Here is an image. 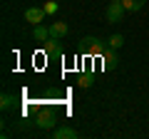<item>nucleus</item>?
<instances>
[{
  "instance_id": "obj_12",
  "label": "nucleus",
  "mask_w": 149,
  "mask_h": 139,
  "mask_svg": "<svg viewBox=\"0 0 149 139\" xmlns=\"http://www.w3.org/2000/svg\"><path fill=\"white\" fill-rule=\"evenodd\" d=\"M57 10H60V3H55V0H50V3H45V13H47V15H55Z\"/></svg>"
},
{
  "instance_id": "obj_10",
  "label": "nucleus",
  "mask_w": 149,
  "mask_h": 139,
  "mask_svg": "<svg viewBox=\"0 0 149 139\" xmlns=\"http://www.w3.org/2000/svg\"><path fill=\"white\" fill-rule=\"evenodd\" d=\"M107 45H109L112 50H119L124 45V35H119V32H114V35H109V40H107Z\"/></svg>"
},
{
  "instance_id": "obj_6",
  "label": "nucleus",
  "mask_w": 149,
  "mask_h": 139,
  "mask_svg": "<svg viewBox=\"0 0 149 139\" xmlns=\"http://www.w3.org/2000/svg\"><path fill=\"white\" fill-rule=\"evenodd\" d=\"M32 38H35L37 42H47V40H50V27H45V25H32Z\"/></svg>"
},
{
  "instance_id": "obj_14",
  "label": "nucleus",
  "mask_w": 149,
  "mask_h": 139,
  "mask_svg": "<svg viewBox=\"0 0 149 139\" xmlns=\"http://www.w3.org/2000/svg\"><path fill=\"white\" fill-rule=\"evenodd\" d=\"M92 85V75H82L80 77V87H90Z\"/></svg>"
},
{
  "instance_id": "obj_13",
  "label": "nucleus",
  "mask_w": 149,
  "mask_h": 139,
  "mask_svg": "<svg viewBox=\"0 0 149 139\" xmlns=\"http://www.w3.org/2000/svg\"><path fill=\"white\" fill-rule=\"evenodd\" d=\"M13 102H15V97L3 95V99H0V107H3V109H10V107H13Z\"/></svg>"
},
{
  "instance_id": "obj_1",
  "label": "nucleus",
  "mask_w": 149,
  "mask_h": 139,
  "mask_svg": "<svg viewBox=\"0 0 149 139\" xmlns=\"http://www.w3.org/2000/svg\"><path fill=\"white\" fill-rule=\"evenodd\" d=\"M124 5H122V0H109V5H107V22H119L122 20V15H124Z\"/></svg>"
},
{
  "instance_id": "obj_8",
  "label": "nucleus",
  "mask_w": 149,
  "mask_h": 139,
  "mask_svg": "<svg viewBox=\"0 0 149 139\" xmlns=\"http://www.w3.org/2000/svg\"><path fill=\"white\" fill-rule=\"evenodd\" d=\"M52 137H55V139H74V137H77V132L70 129V127H55Z\"/></svg>"
},
{
  "instance_id": "obj_2",
  "label": "nucleus",
  "mask_w": 149,
  "mask_h": 139,
  "mask_svg": "<svg viewBox=\"0 0 149 139\" xmlns=\"http://www.w3.org/2000/svg\"><path fill=\"white\" fill-rule=\"evenodd\" d=\"M45 55H47L50 60H60L62 57V47H60L57 38H50L47 42H45Z\"/></svg>"
},
{
  "instance_id": "obj_5",
  "label": "nucleus",
  "mask_w": 149,
  "mask_h": 139,
  "mask_svg": "<svg viewBox=\"0 0 149 139\" xmlns=\"http://www.w3.org/2000/svg\"><path fill=\"white\" fill-rule=\"evenodd\" d=\"M55 122H57L55 112H42L40 117H37V127H40V129H50V127H55Z\"/></svg>"
},
{
  "instance_id": "obj_7",
  "label": "nucleus",
  "mask_w": 149,
  "mask_h": 139,
  "mask_svg": "<svg viewBox=\"0 0 149 139\" xmlns=\"http://www.w3.org/2000/svg\"><path fill=\"white\" fill-rule=\"evenodd\" d=\"M67 22H52V25H50V38H65V35H67Z\"/></svg>"
},
{
  "instance_id": "obj_9",
  "label": "nucleus",
  "mask_w": 149,
  "mask_h": 139,
  "mask_svg": "<svg viewBox=\"0 0 149 139\" xmlns=\"http://www.w3.org/2000/svg\"><path fill=\"white\" fill-rule=\"evenodd\" d=\"M144 3H147V0H122L124 10H129V13H137V10H142V8H144Z\"/></svg>"
},
{
  "instance_id": "obj_3",
  "label": "nucleus",
  "mask_w": 149,
  "mask_h": 139,
  "mask_svg": "<svg viewBox=\"0 0 149 139\" xmlns=\"http://www.w3.org/2000/svg\"><path fill=\"white\" fill-rule=\"evenodd\" d=\"M45 15H47V13H45V8H27V10H25V20L32 22V25H40Z\"/></svg>"
},
{
  "instance_id": "obj_11",
  "label": "nucleus",
  "mask_w": 149,
  "mask_h": 139,
  "mask_svg": "<svg viewBox=\"0 0 149 139\" xmlns=\"http://www.w3.org/2000/svg\"><path fill=\"white\" fill-rule=\"evenodd\" d=\"M117 62H119V60H117V55H104V67H107V70L117 67Z\"/></svg>"
},
{
  "instance_id": "obj_4",
  "label": "nucleus",
  "mask_w": 149,
  "mask_h": 139,
  "mask_svg": "<svg viewBox=\"0 0 149 139\" xmlns=\"http://www.w3.org/2000/svg\"><path fill=\"white\" fill-rule=\"evenodd\" d=\"M82 45L87 47V52H90V55H102V52H104V47H102V42L97 38H85V40H82Z\"/></svg>"
}]
</instances>
